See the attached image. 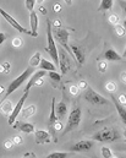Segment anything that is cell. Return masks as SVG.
Returning a JSON list of instances; mask_svg holds the SVG:
<instances>
[{"instance_id": "cell-6", "label": "cell", "mask_w": 126, "mask_h": 158, "mask_svg": "<svg viewBox=\"0 0 126 158\" xmlns=\"http://www.w3.org/2000/svg\"><path fill=\"white\" fill-rule=\"evenodd\" d=\"M83 98L88 102V103H92V104H96V106H104V104H108V99H105L103 96H100L99 93H97L94 89L92 88H87V91L84 92Z\"/></svg>"}, {"instance_id": "cell-14", "label": "cell", "mask_w": 126, "mask_h": 158, "mask_svg": "<svg viewBox=\"0 0 126 158\" xmlns=\"http://www.w3.org/2000/svg\"><path fill=\"white\" fill-rule=\"evenodd\" d=\"M35 136H36V142L43 145V143H49L51 141L50 134L45 130H36L35 131Z\"/></svg>"}, {"instance_id": "cell-43", "label": "cell", "mask_w": 126, "mask_h": 158, "mask_svg": "<svg viewBox=\"0 0 126 158\" xmlns=\"http://www.w3.org/2000/svg\"><path fill=\"white\" fill-rule=\"evenodd\" d=\"M53 26H54V27H61V23H60V21H59V20H56V21L53 23Z\"/></svg>"}, {"instance_id": "cell-10", "label": "cell", "mask_w": 126, "mask_h": 158, "mask_svg": "<svg viewBox=\"0 0 126 158\" xmlns=\"http://www.w3.org/2000/svg\"><path fill=\"white\" fill-rule=\"evenodd\" d=\"M72 53L75 54V58L79 63V66L83 65L84 64V59H86V52H84V48L82 47V44H77V43H72L70 45Z\"/></svg>"}, {"instance_id": "cell-44", "label": "cell", "mask_w": 126, "mask_h": 158, "mask_svg": "<svg viewBox=\"0 0 126 158\" xmlns=\"http://www.w3.org/2000/svg\"><path fill=\"white\" fill-rule=\"evenodd\" d=\"M39 11H41V14H43V15H45L47 14V10H45V7H39Z\"/></svg>"}, {"instance_id": "cell-25", "label": "cell", "mask_w": 126, "mask_h": 158, "mask_svg": "<svg viewBox=\"0 0 126 158\" xmlns=\"http://www.w3.org/2000/svg\"><path fill=\"white\" fill-rule=\"evenodd\" d=\"M69 157V153L66 152H53L50 155H48L45 158H67Z\"/></svg>"}, {"instance_id": "cell-46", "label": "cell", "mask_w": 126, "mask_h": 158, "mask_svg": "<svg viewBox=\"0 0 126 158\" xmlns=\"http://www.w3.org/2000/svg\"><path fill=\"white\" fill-rule=\"evenodd\" d=\"M65 2H66V5H69V6H71L72 5V0H64Z\"/></svg>"}, {"instance_id": "cell-49", "label": "cell", "mask_w": 126, "mask_h": 158, "mask_svg": "<svg viewBox=\"0 0 126 158\" xmlns=\"http://www.w3.org/2000/svg\"><path fill=\"white\" fill-rule=\"evenodd\" d=\"M123 26H124V28H125V30H126V19H125V21L123 22Z\"/></svg>"}, {"instance_id": "cell-45", "label": "cell", "mask_w": 126, "mask_h": 158, "mask_svg": "<svg viewBox=\"0 0 126 158\" xmlns=\"http://www.w3.org/2000/svg\"><path fill=\"white\" fill-rule=\"evenodd\" d=\"M54 10H55L56 12H59V11H60V5H58V4H56V5L54 6Z\"/></svg>"}, {"instance_id": "cell-26", "label": "cell", "mask_w": 126, "mask_h": 158, "mask_svg": "<svg viewBox=\"0 0 126 158\" xmlns=\"http://www.w3.org/2000/svg\"><path fill=\"white\" fill-rule=\"evenodd\" d=\"M48 75H49L50 79L53 81H55V82H60V80H61V75L59 73H56V71H49Z\"/></svg>"}, {"instance_id": "cell-16", "label": "cell", "mask_w": 126, "mask_h": 158, "mask_svg": "<svg viewBox=\"0 0 126 158\" xmlns=\"http://www.w3.org/2000/svg\"><path fill=\"white\" fill-rule=\"evenodd\" d=\"M30 23H31V31L33 33V37H38V16L36 14V11H31L30 12Z\"/></svg>"}, {"instance_id": "cell-12", "label": "cell", "mask_w": 126, "mask_h": 158, "mask_svg": "<svg viewBox=\"0 0 126 158\" xmlns=\"http://www.w3.org/2000/svg\"><path fill=\"white\" fill-rule=\"evenodd\" d=\"M45 75H47V71H45V70L36 71V73L30 77V80H28V82H27V85H26V87H25V92H30V89H31L33 86H36L37 81L39 79H43Z\"/></svg>"}, {"instance_id": "cell-35", "label": "cell", "mask_w": 126, "mask_h": 158, "mask_svg": "<svg viewBox=\"0 0 126 158\" xmlns=\"http://www.w3.org/2000/svg\"><path fill=\"white\" fill-rule=\"evenodd\" d=\"M21 45H22V40H21V38L16 37V38L12 40V47H15V48H20Z\"/></svg>"}, {"instance_id": "cell-17", "label": "cell", "mask_w": 126, "mask_h": 158, "mask_svg": "<svg viewBox=\"0 0 126 158\" xmlns=\"http://www.w3.org/2000/svg\"><path fill=\"white\" fill-rule=\"evenodd\" d=\"M15 126L17 127V130H20V131H22L25 134H32V132L36 131L35 130V125L31 124V123H18Z\"/></svg>"}, {"instance_id": "cell-20", "label": "cell", "mask_w": 126, "mask_h": 158, "mask_svg": "<svg viewBox=\"0 0 126 158\" xmlns=\"http://www.w3.org/2000/svg\"><path fill=\"white\" fill-rule=\"evenodd\" d=\"M41 70H45V71H56L58 70V66L55 65V64H53V63H50L49 60H45V59H42V61H41Z\"/></svg>"}, {"instance_id": "cell-29", "label": "cell", "mask_w": 126, "mask_h": 158, "mask_svg": "<svg viewBox=\"0 0 126 158\" xmlns=\"http://www.w3.org/2000/svg\"><path fill=\"white\" fill-rule=\"evenodd\" d=\"M115 31H116V35L118 36H124L126 33V30L124 28V26H121V25H115Z\"/></svg>"}, {"instance_id": "cell-27", "label": "cell", "mask_w": 126, "mask_h": 158, "mask_svg": "<svg viewBox=\"0 0 126 158\" xmlns=\"http://www.w3.org/2000/svg\"><path fill=\"white\" fill-rule=\"evenodd\" d=\"M37 0H25V5H26V9L31 12L35 10V5H36Z\"/></svg>"}, {"instance_id": "cell-22", "label": "cell", "mask_w": 126, "mask_h": 158, "mask_svg": "<svg viewBox=\"0 0 126 158\" xmlns=\"http://www.w3.org/2000/svg\"><path fill=\"white\" fill-rule=\"evenodd\" d=\"M41 61H42L41 53L37 52V53H35V54L31 56V59H30V66H32V68H37V66L41 65Z\"/></svg>"}, {"instance_id": "cell-9", "label": "cell", "mask_w": 126, "mask_h": 158, "mask_svg": "<svg viewBox=\"0 0 126 158\" xmlns=\"http://www.w3.org/2000/svg\"><path fill=\"white\" fill-rule=\"evenodd\" d=\"M59 66H60V71L63 75H65L71 69V59L69 58L65 50L59 52Z\"/></svg>"}, {"instance_id": "cell-42", "label": "cell", "mask_w": 126, "mask_h": 158, "mask_svg": "<svg viewBox=\"0 0 126 158\" xmlns=\"http://www.w3.org/2000/svg\"><path fill=\"white\" fill-rule=\"evenodd\" d=\"M120 79H121V81H123L124 83H126V73H121V75H120Z\"/></svg>"}, {"instance_id": "cell-13", "label": "cell", "mask_w": 126, "mask_h": 158, "mask_svg": "<svg viewBox=\"0 0 126 158\" xmlns=\"http://www.w3.org/2000/svg\"><path fill=\"white\" fill-rule=\"evenodd\" d=\"M110 96H112V101H113V103H114V106H115V109L118 110L119 117H120V119H121V121L124 123V125L126 126V108H125V106L120 104V102L118 101V98H116L113 93H110Z\"/></svg>"}, {"instance_id": "cell-23", "label": "cell", "mask_w": 126, "mask_h": 158, "mask_svg": "<svg viewBox=\"0 0 126 158\" xmlns=\"http://www.w3.org/2000/svg\"><path fill=\"white\" fill-rule=\"evenodd\" d=\"M12 110H14V108H12V104H11L10 101H6L5 99V101L1 102V113H4V114H11Z\"/></svg>"}, {"instance_id": "cell-34", "label": "cell", "mask_w": 126, "mask_h": 158, "mask_svg": "<svg viewBox=\"0 0 126 158\" xmlns=\"http://www.w3.org/2000/svg\"><path fill=\"white\" fill-rule=\"evenodd\" d=\"M10 64L9 63H4V64H1V73L2 74H7L9 71H10Z\"/></svg>"}, {"instance_id": "cell-52", "label": "cell", "mask_w": 126, "mask_h": 158, "mask_svg": "<svg viewBox=\"0 0 126 158\" xmlns=\"http://www.w3.org/2000/svg\"><path fill=\"white\" fill-rule=\"evenodd\" d=\"M112 158H116V157H112Z\"/></svg>"}, {"instance_id": "cell-53", "label": "cell", "mask_w": 126, "mask_h": 158, "mask_svg": "<svg viewBox=\"0 0 126 158\" xmlns=\"http://www.w3.org/2000/svg\"><path fill=\"white\" fill-rule=\"evenodd\" d=\"M121 158H126V157H121Z\"/></svg>"}, {"instance_id": "cell-15", "label": "cell", "mask_w": 126, "mask_h": 158, "mask_svg": "<svg viewBox=\"0 0 126 158\" xmlns=\"http://www.w3.org/2000/svg\"><path fill=\"white\" fill-rule=\"evenodd\" d=\"M103 56H104L105 60H109V61H120V60L124 59L120 54H118V52H116L114 48H109V49H107V50L104 52Z\"/></svg>"}, {"instance_id": "cell-40", "label": "cell", "mask_w": 126, "mask_h": 158, "mask_svg": "<svg viewBox=\"0 0 126 158\" xmlns=\"http://www.w3.org/2000/svg\"><path fill=\"white\" fill-rule=\"evenodd\" d=\"M119 5L121 6V9H123V11L126 14V1H124V0H120L119 1Z\"/></svg>"}, {"instance_id": "cell-36", "label": "cell", "mask_w": 126, "mask_h": 158, "mask_svg": "<svg viewBox=\"0 0 126 158\" xmlns=\"http://www.w3.org/2000/svg\"><path fill=\"white\" fill-rule=\"evenodd\" d=\"M79 92H80V88H79L77 86H75V85L70 86V93H71L72 96H76V94H79Z\"/></svg>"}, {"instance_id": "cell-19", "label": "cell", "mask_w": 126, "mask_h": 158, "mask_svg": "<svg viewBox=\"0 0 126 158\" xmlns=\"http://www.w3.org/2000/svg\"><path fill=\"white\" fill-rule=\"evenodd\" d=\"M36 112H37L36 106H30V107L22 109L20 117H21L22 119H28V118H31V117H33V115L36 114Z\"/></svg>"}, {"instance_id": "cell-37", "label": "cell", "mask_w": 126, "mask_h": 158, "mask_svg": "<svg viewBox=\"0 0 126 158\" xmlns=\"http://www.w3.org/2000/svg\"><path fill=\"white\" fill-rule=\"evenodd\" d=\"M77 87H79L80 89H86V88H87V82H86L84 80H81V81L79 82V85H77Z\"/></svg>"}, {"instance_id": "cell-31", "label": "cell", "mask_w": 126, "mask_h": 158, "mask_svg": "<svg viewBox=\"0 0 126 158\" xmlns=\"http://www.w3.org/2000/svg\"><path fill=\"white\" fill-rule=\"evenodd\" d=\"M105 88H107L110 93H113V92L116 91V85H115V82H108V83L105 85Z\"/></svg>"}, {"instance_id": "cell-8", "label": "cell", "mask_w": 126, "mask_h": 158, "mask_svg": "<svg viewBox=\"0 0 126 158\" xmlns=\"http://www.w3.org/2000/svg\"><path fill=\"white\" fill-rule=\"evenodd\" d=\"M28 93H30V92H25L23 96H22V97L18 99V102L16 103V106H15L12 113L10 114L9 120H7L9 125H14V121L16 120V118H17L20 114H21V112H22V109H23V104H25V102H26V99H27V97H28Z\"/></svg>"}, {"instance_id": "cell-30", "label": "cell", "mask_w": 126, "mask_h": 158, "mask_svg": "<svg viewBox=\"0 0 126 158\" xmlns=\"http://www.w3.org/2000/svg\"><path fill=\"white\" fill-rule=\"evenodd\" d=\"M14 146H15V142L12 139H7L4 142V148H6V150H11V148H14Z\"/></svg>"}, {"instance_id": "cell-28", "label": "cell", "mask_w": 126, "mask_h": 158, "mask_svg": "<svg viewBox=\"0 0 126 158\" xmlns=\"http://www.w3.org/2000/svg\"><path fill=\"white\" fill-rule=\"evenodd\" d=\"M102 157L103 158H112V151H110V148H108V147H102Z\"/></svg>"}, {"instance_id": "cell-2", "label": "cell", "mask_w": 126, "mask_h": 158, "mask_svg": "<svg viewBox=\"0 0 126 158\" xmlns=\"http://www.w3.org/2000/svg\"><path fill=\"white\" fill-rule=\"evenodd\" d=\"M35 74V71H33V68L32 66H28L18 77H16V79L14 80L10 85H9V87H7V89H6V92H5V96L2 97V101H5L6 99V97L7 96H10L11 93H14L17 88H20L22 85H23V82H26L27 80L30 79L32 75Z\"/></svg>"}, {"instance_id": "cell-7", "label": "cell", "mask_w": 126, "mask_h": 158, "mask_svg": "<svg viewBox=\"0 0 126 158\" xmlns=\"http://www.w3.org/2000/svg\"><path fill=\"white\" fill-rule=\"evenodd\" d=\"M0 14H1V16L7 21V23H10L15 30H17L20 33H25V35H30V36H32L33 37V33H32V31H28V30H26L25 27H22L11 15H9L6 11H4V9H0Z\"/></svg>"}, {"instance_id": "cell-51", "label": "cell", "mask_w": 126, "mask_h": 158, "mask_svg": "<svg viewBox=\"0 0 126 158\" xmlns=\"http://www.w3.org/2000/svg\"><path fill=\"white\" fill-rule=\"evenodd\" d=\"M125 140H126V131H125Z\"/></svg>"}, {"instance_id": "cell-48", "label": "cell", "mask_w": 126, "mask_h": 158, "mask_svg": "<svg viewBox=\"0 0 126 158\" xmlns=\"http://www.w3.org/2000/svg\"><path fill=\"white\" fill-rule=\"evenodd\" d=\"M123 58L126 59V47H125V50H124V53H123Z\"/></svg>"}, {"instance_id": "cell-18", "label": "cell", "mask_w": 126, "mask_h": 158, "mask_svg": "<svg viewBox=\"0 0 126 158\" xmlns=\"http://www.w3.org/2000/svg\"><path fill=\"white\" fill-rule=\"evenodd\" d=\"M58 121V117H56V108H55V98H53L51 101V110H50V117H49V127L50 131L53 130L54 124Z\"/></svg>"}, {"instance_id": "cell-50", "label": "cell", "mask_w": 126, "mask_h": 158, "mask_svg": "<svg viewBox=\"0 0 126 158\" xmlns=\"http://www.w3.org/2000/svg\"><path fill=\"white\" fill-rule=\"evenodd\" d=\"M42 1H44V0H37V2H42Z\"/></svg>"}, {"instance_id": "cell-32", "label": "cell", "mask_w": 126, "mask_h": 158, "mask_svg": "<svg viewBox=\"0 0 126 158\" xmlns=\"http://www.w3.org/2000/svg\"><path fill=\"white\" fill-rule=\"evenodd\" d=\"M108 20H109V22H110L112 25H118L119 16H118V15H115V14H112V15L108 17Z\"/></svg>"}, {"instance_id": "cell-39", "label": "cell", "mask_w": 126, "mask_h": 158, "mask_svg": "<svg viewBox=\"0 0 126 158\" xmlns=\"http://www.w3.org/2000/svg\"><path fill=\"white\" fill-rule=\"evenodd\" d=\"M12 140H14L15 145H20V143H22V139H21L20 136H14V137H12Z\"/></svg>"}, {"instance_id": "cell-38", "label": "cell", "mask_w": 126, "mask_h": 158, "mask_svg": "<svg viewBox=\"0 0 126 158\" xmlns=\"http://www.w3.org/2000/svg\"><path fill=\"white\" fill-rule=\"evenodd\" d=\"M118 101L120 102V104L126 106V96H125V94H120V96L118 97Z\"/></svg>"}, {"instance_id": "cell-24", "label": "cell", "mask_w": 126, "mask_h": 158, "mask_svg": "<svg viewBox=\"0 0 126 158\" xmlns=\"http://www.w3.org/2000/svg\"><path fill=\"white\" fill-rule=\"evenodd\" d=\"M113 4L114 1L113 0H102L99 6H98V11H107V10H110L113 7Z\"/></svg>"}, {"instance_id": "cell-3", "label": "cell", "mask_w": 126, "mask_h": 158, "mask_svg": "<svg viewBox=\"0 0 126 158\" xmlns=\"http://www.w3.org/2000/svg\"><path fill=\"white\" fill-rule=\"evenodd\" d=\"M92 139L94 141H99V142H114V141H118L120 139V134L115 129L105 127V129L97 131L92 136Z\"/></svg>"}, {"instance_id": "cell-41", "label": "cell", "mask_w": 126, "mask_h": 158, "mask_svg": "<svg viewBox=\"0 0 126 158\" xmlns=\"http://www.w3.org/2000/svg\"><path fill=\"white\" fill-rule=\"evenodd\" d=\"M5 40H6V36H5V35H4L2 32H1V33H0V43L2 44V43L5 42Z\"/></svg>"}, {"instance_id": "cell-33", "label": "cell", "mask_w": 126, "mask_h": 158, "mask_svg": "<svg viewBox=\"0 0 126 158\" xmlns=\"http://www.w3.org/2000/svg\"><path fill=\"white\" fill-rule=\"evenodd\" d=\"M98 71L99 73H105L107 71V63L105 61H98Z\"/></svg>"}, {"instance_id": "cell-5", "label": "cell", "mask_w": 126, "mask_h": 158, "mask_svg": "<svg viewBox=\"0 0 126 158\" xmlns=\"http://www.w3.org/2000/svg\"><path fill=\"white\" fill-rule=\"evenodd\" d=\"M81 119H82V110H81L79 107L74 108V109L70 112V114H69L67 123H66V126H65V130L63 131V134H67V132L75 130V129L80 125Z\"/></svg>"}, {"instance_id": "cell-21", "label": "cell", "mask_w": 126, "mask_h": 158, "mask_svg": "<svg viewBox=\"0 0 126 158\" xmlns=\"http://www.w3.org/2000/svg\"><path fill=\"white\" fill-rule=\"evenodd\" d=\"M66 112H67V107H66V103L64 102H60L56 107V117H58V120L63 119L65 115H66Z\"/></svg>"}, {"instance_id": "cell-4", "label": "cell", "mask_w": 126, "mask_h": 158, "mask_svg": "<svg viewBox=\"0 0 126 158\" xmlns=\"http://www.w3.org/2000/svg\"><path fill=\"white\" fill-rule=\"evenodd\" d=\"M70 31L69 30H66V28H64L63 26L61 27H54V30H53V36H54V40H56L67 53H70L71 55L74 54L72 53V50H71V48L69 47V44H67V40H69V36H70Z\"/></svg>"}, {"instance_id": "cell-11", "label": "cell", "mask_w": 126, "mask_h": 158, "mask_svg": "<svg viewBox=\"0 0 126 158\" xmlns=\"http://www.w3.org/2000/svg\"><path fill=\"white\" fill-rule=\"evenodd\" d=\"M93 145L94 143L91 140H82V141H79L77 143H75L71 147V151L72 152H87L93 147Z\"/></svg>"}, {"instance_id": "cell-1", "label": "cell", "mask_w": 126, "mask_h": 158, "mask_svg": "<svg viewBox=\"0 0 126 158\" xmlns=\"http://www.w3.org/2000/svg\"><path fill=\"white\" fill-rule=\"evenodd\" d=\"M47 40H48V45L45 48V50L49 53V55L51 56L54 64L56 66H59V50L55 45V40L53 36V30H51V21L48 20L47 21Z\"/></svg>"}, {"instance_id": "cell-47", "label": "cell", "mask_w": 126, "mask_h": 158, "mask_svg": "<svg viewBox=\"0 0 126 158\" xmlns=\"http://www.w3.org/2000/svg\"><path fill=\"white\" fill-rule=\"evenodd\" d=\"M43 83V79H39L38 81H37V83H36V86H41Z\"/></svg>"}]
</instances>
